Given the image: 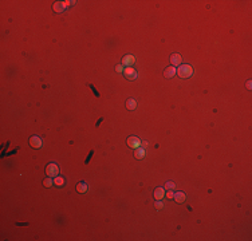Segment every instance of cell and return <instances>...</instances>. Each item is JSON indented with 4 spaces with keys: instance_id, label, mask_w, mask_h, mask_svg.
<instances>
[{
    "instance_id": "19",
    "label": "cell",
    "mask_w": 252,
    "mask_h": 241,
    "mask_svg": "<svg viewBox=\"0 0 252 241\" xmlns=\"http://www.w3.org/2000/svg\"><path fill=\"white\" fill-rule=\"evenodd\" d=\"M64 7H70V6H74L75 4V1H71V0H66V1H63Z\"/></svg>"
},
{
    "instance_id": "6",
    "label": "cell",
    "mask_w": 252,
    "mask_h": 241,
    "mask_svg": "<svg viewBox=\"0 0 252 241\" xmlns=\"http://www.w3.org/2000/svg\"><path fill=\"white\" fill-rule=\"evenodd\" d=\"M136 63V58H134L133 55H125L123 58H122V66H131V64Z\"/></svg>"
},
{
    "instance_id": "15",
    "label": "cell",
    "mask_w": 252,
    "mask_h": 241,
    "mask_svg": "<svg viewBox=\"0 0 252 241\" xmlns=\"http://www.w3.org/2000/svg\"><path fill=\"white\" fill-rule=\"evenodd\" d=\"M54 185H56V186H59V188H62V186L64 185V178H63V177H59V176L54 177Z\"/></svg>"
},
{
    "instance_id": "1",
    "label": "cell",
    "mask_w": 252,
    "mask_h": 241,
    "mask_svg": "<svg viewBox=\"0 0 252 241\" xmlns=\"http://www.w3.org/2000/svg\"><path fill=\"white\" fill-rule=\"evenodd\" d=\"M177 74H178L180 78H191L192 75H193V68H192V66H189V64H180L178 70H177Z\"/></svg>"
},
{
    "instance_id": "4",
    "label": "cell",
    "mask_w": 252,
    "mask_h": 241,
    "mask_svg": "<svg viewBox=\"0 0 252 241\" xmlns=\"http://www.w3.org/2000/svg\"><path fill=\"white\" fill-rule=\"evenodd\" d=\"M123 74H125V76H126V79H129V81H134V79L138 76L137 71L134 70V68H131V67H126V68L123 70Z\"/></svg>"
},
{
    "instance_id": "3",
    "label": "cell",
    "mask_w": 252,
    "mask_h": 241,
    "mask_svg": "<svg viewBox=\"0 0 252 241\" xmlns=\"http://www.w3.org/2000/svg\"><path fill=\"white\" fill-rule=\"evenodd\" d=\"M126 143H128V146L129 147H131V149L141 147V141H139V138L138 137H134V135L129 137L128 140H126Z\"/></svg>"
},
{
    "instance_id": "23",
    "label": "cell",
    "mask_w": 252,
    "mask_h": 241,
    "mask_svg": "<svg viewBox=\"0 0 252 241\" xmlns=\"http://www.w3.org/2000/svg\"><path fill=\"white\" fill-rule=\"evenodd\" d=\"M90 87H91V90H93V93H94V94H95V95H97V96H99V93H98V91H97V90H95V87H94L93 84H90Z\"/></svg>"
},
{
    "instance_id": "9",
    "label": "cell",
    "mask_w": 252,
    "mask_h": 241,
    "mask_svg": "<svg viewBox=\"0 0 252 241\" xmlns=\"http://www.w3.org/2000/svg\"><path fill=\"white\" fill-rule=\"evenodd\" d=\"M64 8H66V7H64L63 1H55L54 6H52V9H54L56 14H62V11H63Z\"/></svg>"
},
{
    "instance_id": "20",
    "label": "cell",
    "mask_w": 252,
    "mask_h": 241,
    "mask_svg": "<svg viewBox=\"0 0 252 241\" xmlns=\"http://www.w3.org/2000/svg\"><path fill=\"white\" fill-rule=\"evenodd\" d=\"M116 71H117V73H123V66H122V64L116 66Z\"/></svg>"
},
{
    "instance_id": "24",
    "label": "cell",
    "mask_w": 252,
    "mask_h": 241,
    "mask_svg": "<svg viewBox=\"0 0 252 241\" xmlns=\"http://www.w3.org/2000/svg\"><path fill=\"white\" fill-rule=\"evenodd\" d=\"M251 86H252V82L248 81V82H247V88H248V90H251Z\"/></svg>"
},
{
    "instance_id": "21",
    "label": "cell",
    "mask_w": 252,
    "mask_h": 241,
    "mask_svg": "<svg viewBox=\"0 0 252 241\" xmlns=\"http://www.w3.org/2000/svg\"><path fill=\"white\" fill-rule=\"evenodd\" d=\"M93 154H94V151L91 150V151H90V154H89V155H87V158H86V161H84V162H86V163H89V162H90V160H91V157H93Z\"/></svg>"
},
{
    "instance_id": "5",
    "label": "cell",
    "mask_w": 252,
    "mask_h": 241,
    "mask_svg": "<svg viewBox=\"0 0 252 241\" xmlns=\"http://www.w3.org/2000/svg\"><path fill=\"white\" fill-rule=\"evenodd\" d=\"M28 143H30V146H31V147H34V149H39V147H42V140L39 138V137H36V135L30 137Z\"/></svg>"
},
{
    "instance_id": "12",
    "label": "cell",
    "mask_w": 252,
    "mask_h": 241,
    "mask_svg": "<svg viewBox=\"0 0 252 241\" xmlns=\"http://www.w3.org/2000/svg\"><path fill=\"white\" fill-rule=\"evenodd\" d=\"M164 197H165V190H164V188H157L154 190V198L156 200H162Z\"/></svg>"
},
{
    "instance_id": "11",
    "label": "cell",
    "mask_w": 252,
    "mask_h": 241,
    "mask_svg": "<svg viewBox=\"0 0 252 241\" xmlns=\"http://www.w3.org/2000/svg\"><path fill=\"white\" fill-rule=\"evenodd\" d=\"M173 198H174V200H176V202H178V204H183L184 201H185L186 196H185V193H184V192H177V193H174Z\"/></svg>"
},
{
    "instance_id": "18",
    "label": "cell",
    "mask_w": 252,
    "mask_h": 241,
    "mask_svg": "<svg viewBox=\"0 0 252 241\" xmlns=\"http://www.w3.org/2000/svg\"><path fill=\"white\" fill-rule=\"evenodd\" d=\"M174 186H176V185H174V182H172V181H169V182L165 183V189H168V190H172Z\"/></svg>"
},
{
    "instance_id": "17",
    "label": "cell",
    "mask_w": 252,
    "mask_h": 241,
    "mask_svg": "<svg viewBox=\"0 0 252 241\" xmlns=\"http://www.w3.org/2000/svg\"><path fill=\"white\" fill-rule=\"evenodd\" d=\"M154 206H156V209L158 210V209H162V208H164V204L161 202V200H157L156 204H154Z\"/></svg>"
},
{
    "instance_id": "2",
    "label": "cell",
    "mask_w": 252,
    "mask_h": 241,
    "mask_svg": "<svg viewBox=\"0 0 252 241\" xmlns=\"http://www.w3.org/2000/svg\"><path fill=\"white\" fill-rule=\"evenodd\" d=\"M46 174L48 177H56L59 174V168L56 163H48L46 168Z\"/></svg>"
},
{
    "instance_id": "13",
    "label": "cell",
    "mask_w": 252,
    "mask_h": 241,
    "mask_svg": "<svg viewBox=\"0 0 252 241\" xmlns=\"http://www.w3.org/2000/svg\"><path fill=\"white\" fill-rule=\"evenodd\" d=\"M134 157H136L137 160H142V158L145 157V149H144V147H138V149H136Z\"/></svg>"
},
{
    "instance_id": "16",
    "label": "cell",
    "mask_w": 252,
    "mask_h": 241,
    "mask_svg": "<svg viewBox=\"0 0 252 241\" xmlns=\"http://www.w3.org/2000/svg\"><path fill=\"white\" fill-rule=\"evenodd\" d=\"M52 177H48V178H46V180L43 181V185L46 186V188H51L52 185H54V180H51Z\"/></svg>"
},
{
    "instance_id": "8",
    "label": "cell",
    "mask_w": 252,
    "mask_h": 241,
    "mask_svg": "<svg viewBox=\"0 0 252 241\" xmlns=\"http://www.w3.org/2000/svg\"><path fill=\"white\" fill-rule=\"evenodd\" d=\"M177 73V70L176 68H174V67H166L165 70H164V76H165V78H173L174 76V74Z\"/></svg>"
},
{
    "instance_id": "10",
    "label": "cell",
    "mask_w": 252,
    "mask_h": 241,
    "mask_svg": "<svg viewBox=\"0 0 252 241\" xmlns=\"http://www.w3.org/2000/svg\"><path fill=\"white\" fill-rule=\"evenodd\" d=\"M126 109H128V110H130V111L136 110V109H137V101H136V99L129 98L128 101H126Z\"/></svg>"
},
{
    "instance_id": "14",
    "label": "cell",
    "mask_w": 252,
    "mask_h": 241,
    "mask_svg": "<svg viewBox=\"0 0 252 241\" xmlns=\"http://www.w3.org/2000/svg\"><path fill=\"white\" fill-rule=\"evenodd\" d=\"M77 192L78 193H86L87 192V185L84 182H79L77 185Z\"/></svg>"
},
{
    "instance_id": "7",
    "label": "cell",
    "mask_w": 252,
    "mask_h": 241,
    "mask_svg": "<svg viewBox=\"0 0 252 241\" xmlns=\"http://www.w3.org/2000/svg\"><path fill=\"white\" fill-rule=\"evenodd\" d=\"M181 55L180 54H172V56H170V63H172V66H180L181 64Z\"/></svg>"
},
{
    "instance_id": "22",
    "label": "cell",
    "mask_w": 252,
    "mask_h": 241,
    "mask_svg": "<svg viewBox=\"0 0 252 241\" xmlns=\"http://www.w3.org/2000/svg\"><path fill=\"white\" fill-rule=\"evenodd\" d=\"M165 196H166V197H168V198H173V196H174V193H173V192H172V190H168V193H166V194H165Z\"/></svg>"
}]
</instances>
